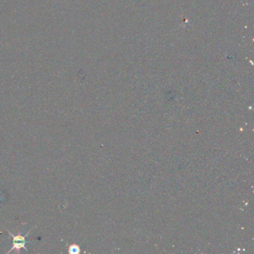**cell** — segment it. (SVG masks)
<instances>
[{"label": "cell", "instance_id": "6da1fadb", "mask_svg": "<svg viewBox=\"0 0 254 254\" xmlns=\"http://www.w3.org/2000/svg\"><path fill=\"white\" fill-rule=\"evenodd\" d=\"M7 231H8V233H9L10 236L12 237V239H13L12 247H11V249L9 251H8V253H9L12 252V251H14V250H15L16 252H17V253H20V250H21L22 248H23V249H25V250L28 251L27 248L25 247V244L28 243V242H27V241L25 240V238H26L27 236L29 234V233L31 232V230H30L29 232H28V233H27V234L25 235V236H22L21 233H20V232H18V234H17V236H14V235H13L9 230H7Z\"/></svg>", "mask_w": 254, "mask_h": 254}, {"label": "cell", "instance_id": "7a4b0ae2", "mask_svg": "<svg viewBox=\"0 0 254 254\" xmlns=\"http://www.w3.org/2000/svg\"><path fill=\"white\" fill-rule=\"evenodd\" d=\"M81 252L80 247L76 244H73L68 248V253L70 254H78Z\"/></svg>", "mask_w": 254, "mask_h": 254}]
</instances>
